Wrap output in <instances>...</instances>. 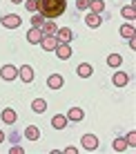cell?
Returning a JSON list of instances; mask_svg holds the SVG:
<instances>
[{
	"label": "cell",
	"mask_w": 136,
	"mask_h": 154,
	"mask_svg": "<svg viewBox=\"0 0 136 154\" xmlns=\"http://www.w3.org/2000/svg\"><path fill=\"white\" fill-rule=\"evenodd\" d=\"M43 36H45V34L40 31V27H31V29H29V34H27V40L36 45V42H40V40H43Z\"/></svg>",
	"instance_id": "ba28073f"
},
{
	"label": "cell",
	"mask_w": 136,
	"mask_h": 154,
	"mask_svg": "<svg viewBox=\"0 0 136 154\" xmlns=\"http://www.w3.org/2000/svg\"><path fill=\"white\" fill-rule=\"evenodd\" d=\"M40 31H43L45 36H54V34H56V31H58V29H56V25L51 23V20H47V23L43 25V29H40Z\"/></svg>",
	"instance_id": "9a60e30c"
},
{
	"label": "cell",
	"mask_w": 136,
	"mask_h": 154,
	"mask_svg": "<svg viewBox=\"0 0 136 154\" xmlns=\"http://www.w3.org/2000/svg\"><path fill=\"white\" fill-rule=\"evenodd\" d=\"M2 25H5L7 29H16V27H20V16H16V14L5 16V18H2Z\"/></svg>",
	"instance_id": "7a4b0ae2"
},
{
	"label": "cell",
	"mask_w": 136,
	"mask_h": 154,
	"mask_svg": "<svg viewBox=\"0 0 136 154\" xmlns=\"http://www.w3.org/2000/svg\"><path fill=\"white\" fill-rule=\"evenodd\" d=\"M83 116L85 114H83V109H78V107H71L69 112H67V119H71V121H80Z\"/></svg>",
	"instance_id": "ac0fdd59"
},
{
	"label": "cell",
	"mask_w": 136,
	"mask_h": 154,
	"mask_svg": "<svg viewBox=\"0 0 136 154\" xmlns=\"http://www.w3.org/2000/svg\"><path fill=\"white\" fill-rule=\"evenodd\" d=\"M40 45H43V49H47V51H54L56 45H58V40H56V36H43Z\"/></svg>",
	"instance_id": "3957f363"
},
{
	"label": "cell",
	"mask_w": 136,
	"mask_h": 154,
	"mask_svg": "<svg viewBox=\"0 0 136 154\" xmlns=\"http://www.w3.org/2000/svg\"><path fill=\"white\" fill-rule=\"evenodd\" d=\"M114 150H116V152L127 150V141H125V139H116V141H114Z\"/></svg>",
	"instance_id": "603a6c76"
},
{
	"label": "cell",
	"mask_w": 136,
	"mask_h": 154,
	"mask_svg": "<svg viewBox=\"0 0 136 154\" xmlns=\"http://www.w3.org/2000/svg\"><path fill=\"white\" fill-rule=\"evenodd\" d=\"M127 81H129V76H127L125 72H116V74H114V85H116V87L127 85Z\"/></svg>",
	"instance_id": "8fae6325"
},
{
	"label": "cell",
	"mask_w": 136,
	"mask_h": 154,
	"mask_svg": "<svg viewBox=\"0 0 136 154\" xmlns=\"http://www.w3.org/2000/svg\"><path fill=\"white\" fill-rule=\"evenodd\" d=\"M123 16H125V18H134V16H136L134 5H129V7H123Z\"/></svg>",
	"instance_id": "d4e9b609"
},
{
	"label": "cell",
	"mask_w": 136,
	"mask_h": 154,
	"mask_svg": "<svg viewBox=\"0 0 136 154\" xmlns=\"http://www.w3.org/2000/svg\"><path fill=\"white\" fill-rule=\"evenodd\" d=\"M0 74H2V78H5V81H14V78L18 76V69H16L14 65H5L2 69H0Z\"/></svg>",
	"instance_id": "8992f818"
},
{
	"label": "cell",
	"mask_w": 136,
	"mask_h": 154,
	"mask_svg": "<svg viewBox=\"0 0 136 154\" xmlns=\"http://www.w3.org/2000/svg\"><path fill=\"white\" fill-rule=\"evenodd\" d=\"M71 36H74V34H71V29H69V27H62V29L56 31V40H58V42H69V40H71Z\"/></svg>",
	"instance_id": "52a82bcc"
},
{
	"label": "cell",
	"mask_w": 136,
	"mask_h": 154,
	"mask_svg": "<svg viewBox=\"0 0 136 154\" xmlns=\"http://www.w3.org/2000/svg\"><path fill=\"white\" fill-rule=\"evenodd\" d=\"M31 25H34V27H43V25H45V16L43 14H40V16L36 14L34 18H31Z\"/></svg>",
	"instance_id": "cb8c5ba5"
},
{
	"label": "cell",
	"mask_w": 136,
	"mask_h": 154,
	"mask_svg": "<svg viewBox=\"0 0 136 154\" xmlns=\"http://www.w3.org/2000/svg\"><path fill=\"white\" fill-rule=\"evenodd\" d=\"M11 2H14V5H20V2H23V0H11Z\"/></svg>",
	"instance_id": "f546056e"
},
{
	"label": "cell",
	"mask_w": 136,
	"mask_h": 154,
	"mask_svg": "<svg viewBox=\"0 0 136 154\" xmlns=\"http://www.w3.org/2000/svg\"><path fill=\"white\" fill-rule=\"evenodd\" d=\"M92 65H89V63H83V65H78V74H80V76L83 78H87V76H92Z\"/></svg>",
	"instance_id": "2e32d148"
},
{
	"label": "cell",
	"mask_w": 136,
	"mask_h": 154,
	"mask_svg": "<svg viewBox=\"0 0 136 154\" xmlns=\"http://www.w3.org/2000/svg\"><path fill=\"white\" fill-rule=\"evenodd\" d=\"M67 7V0H38V11L45 16V20H54L62 16Z\"/></svg>",
	"instance_id": "6da1fadb"
},
{
	"label": "cell",
	"mask_w": 136,
	"mask_h": 154,
	"mask_svg": "<svg viewBox=\"0 0 136 154\" xmlns=\"http://www.w3.org/2000/svg\"><path fill=\"white\" fill-rule=\"evenodd\" d=\"M31 107H34V112H45V109H47V103H45L43 98H36L34 103H31Z\"/></svg>",
	"instance_id": "ffe728a7"
},
{
	"label": "cell",
	"mask_w": 136,
	"mask_h": 154,
	"mask_svg": "<svg viewBox=\"0 0 136 154\" xmlns=\"http://www.w3.org/2000/svg\"><path fill=\"white\" fill-rule=\"evenodd\" d=\"M65 123H67V119H65V116H60V114H56L54 119H51V125H54L56 130H62V127H65Z\"/></svg>",
	"instance_id": "e0dca14e"
},
{
	"label": "cell",
	"mask_w": 136,
	"mask_h": 154,
	"mask_svg": "<svg viewBox=\"0 0 136 154\" xmlns=\"http://www.w3.org/2000/svg\"><path fill=\"white\" fill-rule=\"evenodd\" d=\"M25 136H27L29 141H38L40 139V130H38V127H34V125H29L27 130H25Z\"/></svg>",
	"instance_id": "4fadbf2b"
},
{
	"label": "cell",
	"mask_w": 136,
	"mask_h": 154,
	"mask_svg": "<svg viewBox=\"0 0 136 154\" xmlns=\"http://www.w3.org/2000/svg\"><path fill=\"white\" fill-rule=\"evenodd\" d=\"M5 141V134H2V130H0V143H2Z\"/></svg>",
	"instance_id": "f1b7e54d"
},
{
	"label": "cell",
	"mask_w": 136,
	"mask_h": 154,
	"mask_svg": "<svg viewBox=\"0 0 136 154\" xmlns=\"http://www.w3.org/2000/svg\"><path fill=\"white\" fill-rule=\"evenodd\" d=\"M20 78H23L25 83H31L34 81V69H31L29 65H23L20 67Z\"/></svg>",
	"instance_id": "30bf717a"
},
{
	"label": "cell",
	"mask_w": 136,
	"mask_h": 154,
	"mask_svg": "<svg viewBox=\"0 0 136 154\" xmlns=\"http://www.w3.org/2000/svg\"><path fill=\"white\" fill-rule=\"evenodd\" d=\"M89 7H92L94 14H101L103 9H105V2H103V0H89Z\"/></svg>",
	"instance_id": "d6986e66"
},
{
	"label": "cell",
	"mask_w": 136,
	"mask_h": 154,
	"mask_svg": "<svg viewBox=\"0 0 136 154\" xmlns=\"http://www.w3.org/2000/svg\"><path fill=\"white\" fill-rule=\"evenodd\" d=\"M76 7L78 9H87L89 7V0H76Z\"/></svg>",
	"instance_id": "4316f807"
},
{
	"label": "cell",
	"mask_w": 136,
	"mask_h": 154,
	"mask_svg": "<svg viewBox=\"0 0 136 154\" xmlns=\"http://www.w3.org/2000/svg\"><path fill=\"white\" fill-rule=\"evenodd\" d=\"M83 147H85V150H96L98 147V139L94 134H85L83 136Z\"/></svg>",
	"instance_id": "5b68a950"
},
{
	"label": "cell",
	"mask_w": 136,
	"mask_h": 154,
	"mask_svg": "<svg viewBox=\"0 0 136 154\" xmlns=\"http://www.w3.org/2000/svg\"><path fill=\"white\" fill-rule=\"evenodd\" d=\"M121 36H125V38H134V27H132V25H123V27H121Z\"/></svg>",
	"instance_id": "7402d4cb"
},
{
	"label": "cell",
	"mask_w": 136,
	"mask_h": 154,
	"mask_svg": "<svg viewBox=\"0 0 136 154\" xmlns=\"http://www.w3.org/2000/svg\"><path fill=\"white\" fill-rule=\"evenodd\" d=\"M47 85H49V89H58V87H62V76H58V74L49 76V78H47Z\"/></svg>",
	"instance_id": "7c38bea8"
},
{
	"label": "cell",
	"mask_w": 136,
	"mask_h": 154,
	"mask_svg": "<svg viewBox=\"0 0 136 154\" xmlns=\"http://www.w3.org/2000/svg\"><path fill=\"white\" fill-rule=\"evenodd\" d=\"M25 7H27L29 11H36V9H38V0H27V2H25Z\"/></svg>",
	"instance_id": "484cf974"
},
{
	"label": "cell",
	"mask_w": 136,
	"mask_h": 154,
	"mask_svg": "<svg viewBox=\"0 0 136 154\" xmlns=\"http://www.w3.org/2000/svg\"><path fill=\"white\" fill-rule=\"evenodd\" d=\"M125 141H127V145H134V141H136V134H134V132H129V136H127Z\"/></svg>",
	"instance_id": "83f0119b"
},
{
	"label": "cell",
	"mask_w": 136,
	"mask_h": 154,
	"mask_svg": "<svg viewBox=\"0 0 136 154\" xmlns=\"http://www.w3.org/2000/svg\"><path fill=\"white\" fill-rule=\"evenodd\" d=\"M121 63H123V58L118 56V54H112V56L107 58V65H109V67H118Z\"/></svg>",
	"instance_id": "44dd1931"
},
{
	"label": "cell",
	"mask_w": 136,
	"mask_h": 154,
	"mask_svg": "<svg viewBox=\"0 0 136 154\" xmlns=\"http://www.w3.org/2000/svg\"><path fill=\"white\" fill-rule=\"evenodd\" d=\"M2 121H5L7 125L16 123V112H14V109H2Z\"/></svg>",
	"instance_id": "5bb4252c"
},
{
	"label": "cell",
	"mask_w": 136,
	"mask_h": 154,
	"mask_svg": "<svg viewBox=\"0 0 136 154\" xmlns=\"http://www.w3.org/2000/svg\"><path fill=\"white\" fill-rule=\"evenodd\" d=\"M85 23H87V27H98V25H101L103 23V18H101V16H98V14H87L85 16Z\"/></svg>",
	"instance_id": "9c48e42d"
},
{
	"label": "cell",
	"mask_w": 136,
	"mask_h": 154,
	"mask_svg": "<svg viewBox=\"0 0 136 154\" xmlns=\"http://www.w3.org/2000/svg\"><path fill=\"white\" fill-rule=\"evenodd\" d=\"M56 54H58V58L67 60V58L71 56V49H69V45H67V42H58V45H56Z\"/></svg>",
	"instance_id": "277c9868"
}]
</instances>
